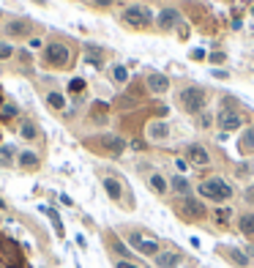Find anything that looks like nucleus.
Returning <instances> with one entry per match:
<instances>
[{"label": "nucleus", "instance_id": "f257e3e1", "mask_svg": "<svg viewBox=\"0 0 254 268\" xmlns=\"http://www.w3.org/2000/svg\"><path fill=\"white\" fill-rule=\"evenodd\" d=\"M178 107L186 115H199L208 107V90L199 85H186L178 90Z\"/></svg>", "mask_w": 254, "mask_h": 268}, {"label": "nucleus", "instance_id": "f03ea898", "mask_svg": "<svg viewBox=\"0 0 254 268\" xmlns=\"http://www.w3.org/2000/svg\"><path fill=\"white\" fill-rule=\"evenodd\" d=\"M120 22L131 30H148L153 25V8L145 3H131L120 11Z\"/></svg>", "mask_w": 254, "mask_h": 268}, {"label": "nucleus", "instance_id": "7ed1b4c3", "mask_svg": "<svg viewBox=\"0 0 254 268\" xmlns=\"http://www.w3.org/2000/svg\"><path fill=\"white\" fill-rule=\"evenodd\" d=\"M197 192H199V197H202V200H211V203H227V200L233 197V186L227 184L224 178L213 175V178L199 181Z\"/></svg>", "mask_w": 254, "mask_h": 268}, {"label": "nucleus", "instance_id": "20e7f679", "mask_svg": "<svg viewBox=\"0 0 254 268\" xmlns=\"http://www.w3.org/2000/svg\"><path fill=\"white\" fill-rule=\"evenodd\" d=\"M41 63L47 69H69L71 66V47L63 41H49L41 52Z\"/></svg>", "mask_w": 254, "mask_h": 268}, {"label": "nucleus", "instance_id": "39448f33", "mask_svg": "<svg viewBox=\"0 0 254 268\" xmlns=\"http://www.w3.org/2000/svg\"><path fill=\"white\" fill-rule=\"evenodd\" d=\"M175 211H178V216L180 219H186V222H199V219H205L208 216V208H205V203L202 200H197V197H180V203L175 206Z\"/></svg>", "mask_w": 254, "mask_h": 268}, {"label": "nucleus", "instance_id": "423d86ee", "mask_svg": "<svg viewBox=\"0 0 254 268\" xmlns=\"http://www.w3.org/2000/svg\"><path fill=\"white\" fill-rule=\"evenodd\" d=\"M216 124H219L221 131H238L243 126V115L235 110V104H224L216 115Z\"/></svg>", "mask_w": 254, "mask_h": 268}, {"label": "nucleus", "instance_id": "0eeeda50", "mask_svg": "<svg viewBox=\"0 0 254 268\" xmlns=\"http://www.w3.org/2000/svg\"><path fill=\"white\" fill-rule=\"evenodd\" d=\"M90 148H98L101 153H110V156H120L126 151V143L115 134H104V137H96L90 140Z\"/></svg>", "mask_w": 254, "mask_h": 268}, {"label": "nucleus", "instance_id": "6e6552de", "mask_svg": "<svg viewBox=\"0 0 254 268\" xmlns=\"http://www.w3.org/2000/svg\"><path fill=\"white\" fill-rule=\"evenodd\" d=\"M129 244L137 249L139 254H145V257H156V254L161 252L158 241L156 238H148V235H142V233H129Z\"/></svg>", "mask_w": 254, "mask_h": 268}, {"label": "nucleus", "instance_id": "1a4fd4ad", "mask_svg": "<svg viewBox=\"0 0 254 268\" xmlns=\"http://www.w3.org/2000/svg\"><path fill=\"white\" fill-rule=\"evenodd\" d=\"M156 28L158 30H172V28H180V11L178 8H172V6H167V8H161L156 14Z\"/></svg>", "mask_w": 254, "mask_h": 268}, {"label": "nucleus", "instance_id": "9d476101", "mask_svg": "<svg viewBox=\"0 0 254 268\" xmlns=\"http://www.w3.org/2000/svg\"><path fill=\"white\" fill-rule=\"evenodd\" d=\"M186 162L194 165V167H208V165H211V153H208L205 145L192 143L189 148H186Z\"/></svg>", "mask_w": 254, "mask_h": 268}, {"label": "nucleus", "instance_id": "9b49d317", "mask_svg": "<svg viewBox=\"0 0 254 268\" xmlns=\"http://www.w3.org/2000/svg\"><path fill=\"white\" fill-rule=\"evenodd\" d=\"M145 82H148V90H151V93H156V96H161V93H167V90H170V77L158 74V71L148 74V77H145Z\"/></svg>", "mask_w": 254, "mask_h": 268}, {"label": "nucleus", "instance_id": "f8f14e48", "mask_svg": "<svg viewBox=\"0 0 254 268\" xmlns=\"http://www.w3.org/2000/svg\"><path fill=\"white\" fill-rule=\"evenodd\" d=\"M153 260H156L158 268H178L180 263H183V254L175 252V249H164V252H158Z\"/></svg>", "mask_w": 254, "mask_h": 268}, {"label": "nucleus", "instance_id": "ddd939ff", "mask_svg": "<svg viewBox=\"0 0 254 268\" xmlns=\"http://www.w3.org/2000/svg\"><path fill=\"white\" fill-rule=\"evenodd\" d=\"M221 254H224L233 266H238V268H249V266H252V257H249L243 249H238V247H224V249H221Z\"/></svg>", "mask_w": 254, "mask_h": 268}, {"label": "nucleus", "instance_id": "4468645a", "mask_svg": "<svg viewBox=\"0 0 254 268\" xmlns=\"http://www.w3.org/2000/svg\"><path fill=\"white\" fill-rule=\"evenodd\" d=\"M3 33L11 36V39H25V36H30V22L28 20H11V22H6Z\"/></svg>", "mask_w": 254, "mask_h": 268}, {"label": "nucleus", "instance_id": "2eb2a0df", "mask_svg": "<svg viewBox=\"0 0 254 268\" xmlns=\"http://www.w3.org/2000/svg\"><path fill=\"white\" fill-rule=\"evenodd\" d=\"M167 137H170V126H167V121H151V124H148V140L158 143V140H167Z\"/></svg>", "mask_w": 254, "mask_h": 268}, {"label": "nucleus", "instance_id": "dca6fc26", "mask_svg": "<svg viewBox=\"0 0 254 268\" xmlns=\"http://www.w3.org/2000/svg\"><path fill=\"white\" fill-rule=\"evenodd\" d=\"M17 165L22 167V170H39V165H41V159H39V153H33V151H22V153H17Z\"/></svg>", "mask_w": 254, "mask_h": 268}, {"label": "nucleus", "instance_id": "f3484780", "mask_svg": "<svg viewBox=\"0 0 254 268\" xmlns=\"http://www.w3.org/2000/svg\"><path fill=\"white\" fill-rule=\"evenodd\" d=\"M39 126H36V121H30V118H25L20 124V137L25 140V143H33V140H39Z\"/></svg>", "mask_w": 254, "mask_h": 268}, {"label": "nucleus", "instance_id": "a211bd4d", "mask_svg": "<svg viewBox=\"0 0 254 268\" xmlns=\"http://www.w3.org/2000/svg\"><path fill=\"white\" fill-rule=\"evenodd\" d=\"M17 118H20V107H17L11 99H3V102H0V121L8 124V121H17Z\"/></svg>", "mask_w": 254, "mask_h": 268}, {"label": "nucleus", "instance_id": "6ab92c4d", "mask_svg": "<svg viewBox=\"0 0 254 268\" xmlns=\"http://www.w3.org/2000/svg\"><path fill=\"white\" fill-rule=\"evenodd\" d=\"M104 192L110 194V200H115V203L123 200V186H120L117 178H104Z\"/></svg>", "mask_w": 254, "mask_h": 268}, {"label": "nucleus", "instance_id": "aec40b11", "mask_svg": "<svg viewBox=\"0 0 254 268\" xmlns=\"http://www.w3.org/2000/svg\"><path fill=\"white\" fill-rule=\"evenodd\" d=\"M170 186L180 194V197H189V194H192V181L186 178V175H172Z\"/></svg>", "mask_w": 254, "mask_h": 268}, {"label": "nucleus", "instance_id": "412c9836", "mask_svg": "<svg viewBox=\"0 0 254 268\" xmlns=\"http://www.w3.org/2000/svg\"><path fill=\"white\" fill-rule=\"evenodd\" d=\"M47 107L52 112H63V110H66V96L58 93V90H49V93H47Z\"/></svg>", "mask_w": 254, "mask_h": 268}, {"label": "nucleus", "instance_id": "4be33fe9", "mask_svg": "<svg viewBox=\"0 0 254 268\" xmlns=\"http://www.w3.org/2000/svg\"><path fill=\"white\" fill-rule=\"evenodd\" d=\"M148 186H151L156 194H167V189H170V181H167L161 172H153L151 178H148Z\"/></svg>", "mask_w": 254, "mask_h": 268}, {"label": "nucleus", "instance_id": "5701e85b", "mask_svg": "<svg viewBox=\"0 0 254 268\" xmlns=\"http://www.w3.org/2000/svg\"><path fill=\"white\" fill-rule=\"evenodd\" d=\"M238 230L246 238H254V213H240L238 216Z\"/></svg>", "mask_w": 254, "mask_h": 268}, {"label": "nucleus", "instance_id": "b1692460", "mask_svg": "<svg viewBox=\"0 0 254 268\" xmlns=\"http://www.w3.org/2000/svg\"><path fill=\"white\" fill-rule=\"evenodd\" d=\"M238 148H240V153H243V156L254 153V126H252V129H246L243 134H240V143H238Z\"/></svg>", "mask_w": 254, "mask_h": 268}, {"label": "nucleus", "instance_id": "393cba45", "mask_svg": "<svg viewBox=\"0 0 254 268\" xmlns=\"http://www.w3.org/2000/svg\"><path fill=\"white\" fill-rule=\"evenodd\" d=\"M14 162H17L14 145H0V165L3 167H14Z\"/></svg>", "mask_w": 254, "mask_h": 268}, {"label": "nucleus", "instance_id": "a878e982", "mask_svg": "<svg viewBox=\"0 0 254 268\" xmlns=\"http://www.w3.org/2000/svg\"><path fill=\"white\" fill-rule=\"evenodd\" d=\"M112 80H115L117 85H126L129 82V69H126V66H112Z\"/></svg>", "mask_w": 254, "mask_h": 268}, {"label": "nucleus", "instance_id": "bb28decb", "mask_svg": "<svg viewBox=\"0 0 254 268\" xmlns=\"http://www.w3.org/2000/svg\"><path fill=\"white\" fill-rule=\"evenodd\" d=\"M230 216H233V208H216V211H213V219L219 222V225H227Z\"/></svg>", "mask_w": 254, "mask_h": 268}, {"label": "nucleus", "instance_id": "cd10ccee", "mask_svg": "<svg viewBox=\"0 0 254 268\" xmlns=\"http://www.w3.org/2000/svg\"><path fill=\"white\" fill-rule=\"evenodd\" d=\"M44 213H47L49 219H52V225H55V230H58V235H63V225H60V216H58L52 208H44Z\"/></svg>", "mask_w": 254, "mask_h": 268}, {"label": "nucleus", "instance_id": "c85d7f7f", "mask_svg": "<svg viewBox=\"0 0 254 268\" xmlns=\"http://www.w3.org/2000/svg\"><path fill=\"white\" fill-rule=\"evenodd\" d=\"M197 126H199V129H208V126H213V115H211V112H199Z\"/></svg>", "mask_w": 254, "mask_h": 268}, {"label": "nucleus", "instance_id": "c756f323", "mask_svg": "<svg viewBox=\"0 0 254 268\" xmlns=\"http://www.w3.org/2000/svg\"><path fill=\"white\" fill-rule=\"evenodd\" d=\"M11 55H14V47L8 41H0V61H8Z\"/></svg>", "mask_w": 254, "mask_h": 268}, {"label": "nucleus", "instance_id": "7c9ffc66", "mask_svg": "<svg viewBox=\"0 0 254 268\" xmlns=\"http://www.w3.org/2000/svg\"><path fill=\"white\" fill-rule=\"evenodd\" d=\"M208 61H211L213 66H221V63L227 61V55H224V52H211V55H208Z\"/></svg>", "mask_w": 254, "mask_h": 268}, {"label": "nucleus", "instance_id": "2f4dec72", "mask_svg": "<svg viewBox=\"0 0 254 268\" xmlns=\"http://www.w3.org/2000/svg\"><path fill=\"white\" fill-rule=\"evenodd\" d=\"M112 249H115L117 254H123V260H129V254H131V252L123 247V244H120V241H112Z\"/></svg>", "mask_w": 254, "mask_h": 268}, {"label": "nucleus", "instance_id": "473e14b6", "mask_svg": "<svg viewBox=\"0 0 254 268\" xmlns=\"http://www.w3.org/2000/svg\"><path fill=\"white\" fill-rule=\"evenodd\" d=\"M69 90H71V93H79V90H85V80H71Z\"/></svg>", "mask_w": 254, "mask_h": 268}, {"label": "nucleus", "instance_id": "72a5a7b5", "mask_svg": "<svg viewBox=\"0 0 254 268\" xmlns=\"http://www.w3.org/2000/svg\"><path fill=\"white\" fill-rule=\"evenodd\" d=\"M243 200H246V203H254V184L246 186V192H243Z\"/></svg>", "mask_w": 254, "mask_h": 268}, {"label": "nucleus", "instance_id": "f704fd0d", "mask_svg": "<svg viewBox=\"0 0 254 268\" xmlns=\"http://www.w3.org/2000/svg\"><path fill=\"white\" fill-rule=\"evenodd\" d=\"M115 268H139V266H137V263H131V260H117Z\"/></svg>", "mask_w": 254, "mask_h": 268}, {"label": "nucleus", "instance_id": "c9c22d12", "mask_svg": "<svg viewBox=\"0 0 254 268\" xmlns=\"http://www.w3.org/2000/svg\"><path fill=\"white\" fill-rule=\"evenodd\" d=\"M211 77H216V80H227V77H230V71H221V69H213V71H211Z\"/></svg>", "mask_w": 254, "mask_h": 268}, {"label": "nucleus", "instance_id": "e433bc0d", "mask_svg": "<svg viewBox=\"0 0 254 268\" xmlns=\"http://www.w3.org/2000/svg\"><path fill=\"white\" fill-rule=\"evenodd\" d=\"M205 49H194V52H192V61H205Z\"/></svg>", "mask_w": 254, "mask_h": 268}, {"label": "nucleus", "instance_id": "4c0bfd02", "mask_svg": "<svg viewBox=\"0 0 254 268\" xmlns=\"http://www.w3.org/2000/svg\"><path fill=\"white\" fill-rule=\"evenodd\" d=\"M60 203H63V206H74V200H71L69 194H60Z\"/></svg>", "mask_w": 254, "mask_h": 268}, {"label": "nucleus", "instance_id": "58836bf2", "mask_svg": "<svg viewBox=\"0 0 254 268\" xmlns=\"http://www.w3.org/2000/svg\"><path fill=\"white\" fill-rule=\"evenodd\" d=\"M93 3H96V6H110L112 0H93Z\"/></svg>", "mask_w": 254, "mask_h": 268}, {"label": "nucleus", "instance_id": "ea45409f", "mask_svg": "<svg viewBox=\"0 0 254 268\" xmlns=\"http://www.w3.org/2000/svg\"><path fill=\"white\" fill-rule=\"evenodd\" d=\"M246 254H249V257H254V244H249V249H246Z\"/></svg>", "mask_w": 254, "mask_h": 268}, {"label": "nucleus", "instance_id": "a19ab883", "mask_svg": "<svg viewBox=\"0 0 254 268\" xmlns=\"http://www.w3.org/2000/svg\"><path fill=\"white\" fill-rule=\"evenodd\" d=\"M33 3H39V6H44V3H47V0H33Z\"/></svg>", "mask_w": 254, "mask_h": 268}, {"label": "nucleus", "instance_id": "79ce46f5", "mask_svg": "<svg viewBox=\"0 0 254 268\" xmlns=\"http://www.w3.org/2000/svg\"><path fill=\"white\" fill-rule=\"evenodd\" d=\"M3 208H6V203H3V200H0V211H3Z\"/></svg>", "mask_w": 254, "mask_h": 268}]
</instances>
